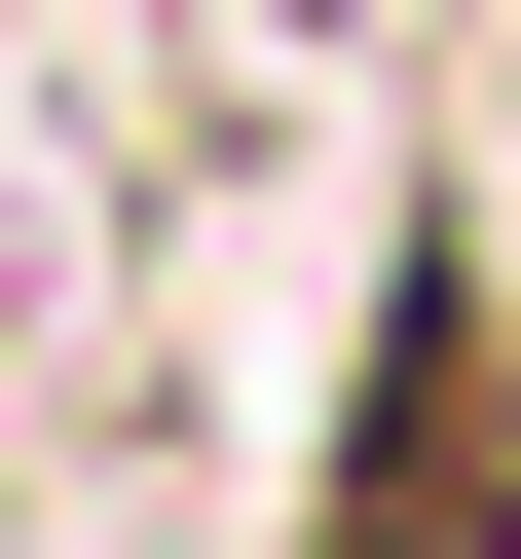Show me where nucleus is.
<instances>
[{
  "label": "nucleus",
  "instance_id": "obj_1",
  "mask_svg": "<svg viewBox=\"0 0 521 559\" xmlns=\"http://www.w3.org/2000/svg\"><path fill=\"white\" fill-rule=\"evenodd\" d=\"M336 559H521V336H484V299H410V373H373V485H336Z\"/></svg>",
  "mask_w": 521,
  "mask_h": 559
}]
</instances>
